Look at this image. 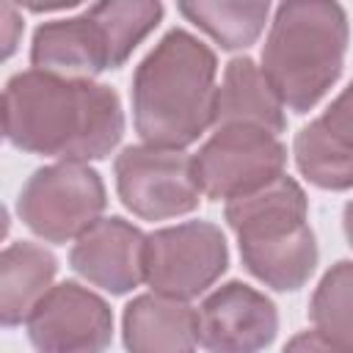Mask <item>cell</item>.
I'll return each instance as SVG.
<instances>
[{
  "instance_id": "cell-2",
  "label": "cell",
  "mask_w": 353,
  "mask_h": 353,
  "mask_svg": "<svg viewBox=\"0 0 353 353\" xmlns=\"http://www.w3.org/2000/svg\"><path fill=\"white\" fill-rule=\"evenodd\" d=\"M215 52L185 28H171L135 66L132 124L146 146L185 149L215 119Z\"/></svg>"
},
{
  "instance_id": "cell-20",
  "label": "cell",
  "mask_w": 353,
  "mask_h": 353,
  "mask_svg": "<svg viewBox=\"0 0 353 353\" xmlns=\"http://www.w3.org/2000/svg\"><path fill=\"white\" fill-rule=\"evenodd\" d=\"M22 33H25L22 11L14 3H0V63L19 50Z\"/></svg>"
},
{
  "instance_id": "cell-10",
  "label": "cell",
  "mask_w": 353,
  "mask_h": 353,
  "mask_svg": "<svg viewBox=\"0 0 353 353\" xmlns=\"http://www.w3.org/2000/svg\"><path fill=\"white\" fill-rule=\"evenodd\" d=\"M276 334V303L243 281L221 284L196 312V336L207 353H262Z\"/></svg>"
},
{
  "instance_id": "cell-6",
  "label": "cell",
  "mask_w": 353,
  "mask_h": 353,
  "mask_svg": "<svg viewBox=\"0 0 353 353\" xmlns=\"http://www.w3.org/2000/svg\"><path fill=\"white\" fill-rule=\"evenodd\" d=\"M226 268V237L210 221H185L146 234L143 281L154 295L188 303L207 292Z\"/></svg>"
},
{
  "instance_id": "cell-22",
  "label": "cell",
  "mask_w": 353,
  "mask_h": 353,
  "mask_svg": "<svg viewBox=\"0 0 353 353\" xmlns=\"http://www.w3.org/2000/svg\"><path fill=\"white\" fill-rule=\"evenodd\" d=\"M8 229H11V215H8V210H6L3 204H0V243L6 240Z\"/></svg>"
},
{
  "instance_id": "cell-17",
  "label": "cell",
  "mask_w": 353,
  "mask_h": 353,
  "mask_svg": "<svg viewBox=\"0 0 353 353\" xmlns=\"http://www.w3.org/2000/svg\"><path fill=\"white\" fill-rule=\"evenodd\" d=\"M179 14L204 30L221 50L237 52L256 44L262 36L270 3L268 0H221V3H179Z\"/></svg>"
},
{
  "instance_id": "cell-9",
  "label": "cell",
  "mask_w": 353,
  "mask_h": 353,
  "mask_svg": "<svg viewBox=\"0 0 353 353\" xmlns=\"http://www.w3.org/2000/svg\"><path fill=\"white\" fill-rule=\"evenodd\" d=\"M25 325L36 353H105L113 342L108 301L77 281L52 284Z\"/></svg>"
},
{
  "instance_id": "cell-23",
  "label": "cell",
  "mask_w": 353,
  "mask_h": 353,
  "mask_svg": "<svg viewBox=\"0 0 353 353\" xmlns=\"http://www.w3.org/2000/svg\"><path fill=\"white\" fill-rule=\"evenodd\" d=\"M6 135H3V108H0V141H3Z\"/></svg>"
},
{
  "instance_id": "cell-1",
  "label": "cell",
  "mask_w": 353,
  "mask_h": 353,
  "mask_svg": "<svg viewBox=\"0 0 353 353\" xmlns=\"http://www.w3.org/2000/svg\"><path fill=\"white\" fill-rule=\"evenodd\" d=\"M0 108L11 146L58 163L105 160L124 135L121 99L97 80L25 69L8 77Z\"/></svg>"
},
{
  "instance_id": "cell-8",
  "label": "cell",
  "mask_w": 353,
  "mask_h": 353,
  "mask_svg": "<svg viewBox=\"0 0 353 353\" xmlns=\"http://www.w3.org/2000/svg\"><path fill=\"white\" fill-rule=\"evenodd\" d=\"M287 146L281 138L256 127H215L193 154V171L201 196L229 201L245 196L284 174Z\"/></svg>"
},
{
  "instance_id": "cell-11",
  "label": "cell",
  "mask_w": 353,
  "mask_h": 353,
  "mask_svg": "<svg viewBox=\"0 0 353 353\" xmlns=\"http://www.w3.org/2000/svg\"><path fill=\"white\" fill-rule=\"evenodd\" d=\"M143 251L146 234L121 215H110L72 243L69 265L88 284L110 295H127L143 281Z\"/></svg>"
},
{
  "instance_id": "cell-19",
  "label": "cell",
  "mask_w": 353,
  "mask_h": 353,
  "mask_svg": "<svg viewBox=\"0 0 353 353\" xmlns=\"http://www.w3.org/2000/svg\"><path fill=\"white\" fill-rule=\"evenodd\" d=\"M353 262L339 259L331 265V270L323 273L312 301H309V317L314 323V331L334 339L336 345L353 347Z\"/></svg>"
},
{
  "instance_id": "cell-3",
  "label": "cell",
  "mask_w": 353,
  "mask_h": 353,
  "mask_svg": "<svg viewBox=\"0 0 353 353\" xmlns=\"http://www.w3.org/2000/svg\"><path fill=\"white\" fill-rule=\"evenodd\" d=\"M223 218L237 237L245 270L256 281L276 292H295L309 281L320 251L309 226V199L292 176L281 174L223 201Z\"/></svg>"
},
{
  "instance_id": "cell-16",
  "label": "cell",
  "mask_w": 353,
  "mask_h": 353,
  "mask_svg": "<svg viewBox=\"0 0 353 353\" xmlns=\"http://www.w3.org/2000/svg\"><path fill=\"white\" fill-rule=\"evenodd\" d=\"M58 276V259L39 243H11L0 251V328L28 323Z\"/></svg>"
},
{
  "instance_id": "cell-7",
  "label": "cell",
  "mask_w": 353,
  "mask_h": 353,
  "mask_svg": "<svg viewBox=\"0 0 353 353\" xmlns=\"http://www.w3.org/2000/svg\"><path fill=\"white\" fill-rule=\"evenodd\" d=\"M116 193L141 221H168L199 210L201 190L193 171V154L185 149L124 146L113 160Z\"/></svg>"
},
{
  "instance_id": "cell-18",
  "label": "cell",
  "mask_w": 353,
  "mask_h": 353,
  "mask_svg": "<svg viewBox=\"0 0 353 353\" xmlns=\"http://www.w3.org/2000/svg\"><path fill=\"white\" fill-rule=\"evenodd\" d=\"M88 11L108 39L110 69L124 66L135 47L163 22V3L157 0H105L88 6Z\"/></svg>"
},
{
  "instance_id": "cell-4",
  "label": "cell",
  "mask_w": 353,
  "mask_h": 353,
  "mask_svg": "<svg viewBox=\"0 0 353 353\" xmlns=\"http://www.w3.org/2000/svg\"><path fill=\"white\" fill-rule=\"evenodd\" d=\"M350 41L339 3L290 0L276 6L262 44V74L284 110L309 113L342 77Z\"/></svg>"
},
{
  "instance_id": "cell-21",
  "label": "cell",
  "mask_w": 353,
  "mask_h": 353,
  "mask_svg": "<svg viewBox=\"0 0 353 353\" xmlns=\"http://www.w3.org/2000/svg\"><path fill=\"white\" fill-rule=\"evenodd\" d=\"M281 353H353V347H345V345H336L334 339L323 336L320 331H301L295 334Z\"/></svg>"
},
{
  "instance_id": "cell-12",
  "label": "cell",
  "mask_w": 353,
  "mask_h": 353,
  "mask_svg": "<svg viewBox=\"0 0 353 353\" xmlns=\"http://www.w3.org/2000/svg\"><path fill=\"white\" fill-rule=\"evenodd\" d=\"M292 154L301 176L320 190H347L353 185L350 88H345L317 119L295 132Z\"/></svg>"
},
{
  "instance_id": "cell-13",
  "label": "cell",
  "mask_w": 353,
  "mask_h": 353,
  "mask_svg": "<svg viewBox=\"0 0 353 353\" xmlns=\"http://www.w3.org/2000/svg\"><path fill=\"white\" fill-rule=\"evenodd\" d=\"M30 66L58 77L94 80L110 69L108 39L88 8L77 17L41 22L30 41Z\"/></svg>"
},
{
  "instance_id": "cell-15",
  "label": "cell",
  "mask_w": 353,
  "mask_h": 353,
  "mask_svg": "<svg viewBox=\"0 0 353 353\" xmlns=\"http://www.w3.org/2000/svg\"><path fill=\"white\" fill-rule=\"evenodd\" d=\"M229 124L256 127L276 138L287 130L281 99L262 74L259 63L248 55H237L226 63L223 83L215 94L212 127H229Z\"/></svg>"
},
{
  "instance_id": "cell-14",
  "label": "cell",
  "mask_w": 353,
  "mask_h": 353,
  "mask_svg": "<svg viewBox=\"0 0 353 353\" xmlns=\"http://www.w3.org/2000/svg\"><path fill=\"white\" fill-rule=\"evenodd\" d=\"M121 339L127 353H196V309L154 292L138 295L124 306Z\"/></svg>"
},
{
  "instance_id": "cell-5",
  "label": "cell",
  "mask_w": 353,
  "mask_h": 353,
  "mask_svg": "<svg viewBox=\"0 0 353 353\" xmlns=\"http://www.w3.org/2000/svg\"><path fill=\"white\" fill-rule=\"evenodd\" d=\"M108 207V190L88 163H50L36 168L17 196V215L44 243H72Z\"/></svg>"
}]
</instances>
